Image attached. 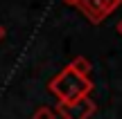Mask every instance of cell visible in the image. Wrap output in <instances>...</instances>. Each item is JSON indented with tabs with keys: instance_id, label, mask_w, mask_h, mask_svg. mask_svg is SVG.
I'll return each instance as SVG.
<instances>
[{
	"instance_id": "cell-1",
	"label": "cell",
	"mask_w": 122,
	"mask_h": 119,
	"mask_svg": "<svg viewBox=\"0 0 122 119\" xmlns=\"http://www.w3.org/2000/svg\"><path fill=\"white\" fill-rule=\"evenodd\" d=\"M48 90L59 99V103H72V101L88 97L93 92V81L86 79V76L75 74L70 67H63L48 83Z\"/></svg>"
},
{
	"instance_id": "cell-2",
	"label": "cell",
	"mask_w": 122,
	"mask_h": 119,
	"mask_svg": "<svg viewBox=\"0 0 122 119\" xmlns=\"http://www.w3.org/2000/svg\"><path fill=\"white\" fill-rule=\"evenodd\" d=\"M120 4H122V0H79L77 7L93 25H100V22L104 20L106 16H111Z\"/></svg>"
},
{
	"instance_id": "cell-3",
	"label": "cell",
	"mask_w": 122,
	"mask_h": 119,
	"mask_svg": "<svg viewBox=\"0 0 122 119\" xmlns=\"http://www.w3.org/2000/svg\"><path fill=\"white\" fill-rule=\"evenodd\" d=\"M95 110H97V106L91 94L77 99L72 103H57V108H54L57 117H61V119H91L95 115Z\"/></svg>"
},
{
	"instance_id": "cell-4",
	"label": "cell",
	"mask_w": 122,
	"mask_h": 119,
	"mask_svg": "<svg viewBox=\"0 0 122 119\" xmlns=\"http://www.w3.org/2000/svg\"><path fill=\"white\" fill-rule=\"evenodd\" d=\"M70 70L75 72V74H79V76H86V79H91V61H88L86 56H75L72 61H70Z\"/></svg>"
},
{
	"instance_id": "cell-5",
	"label": "cell",
	"mask_w": 122,
	"mask_h": 119,
	"mask_svg": "<svg viewBox=\"0 0 122 119\" xmlns=\"http://www.w3.org/2000/svg\"><path fill=\"white\" fill-rule=\"evenodd\" d=\"M32 119H57V112H54L52 108H48V106H41V108L34 110Z\"/></svg>"
},
{
	"instance_id": "cell-6",
	"label": "cell",
	"mask_w": 122,
	"mask_h": 119,
	"mask_svg": "<svg viewBox=\"0 0 122 119\" xmlns=\"http://www.w3.org/2000/svg\"><path fill=\"white\" fill-rule=\"evenodd\" d=\"M5 34H7V31H5V27H2V22H0V40L5 38Z\"/></svg>"
},
{
	"instance_id": "cell-7",
	"label": "cell",
	"mask_w": 122,
	"mask_h": 119,
	"mask_svg": "<svg viewBox=\"0 0 122 119\" xmlns=\"http://www.w3.org/2000/svg\"><path fill=\"white\" fill-rule=\"evenodd\" d=\"M63 2H66V4H77L79 0H63Z\"/></svg>"
},
{
	"instance_id": "cell-8",
	"label": "cell",
	"mask_w": 122,
	"mask_h": 119,
	"mask_svg": "<svg viewBox=\"0 0 122 119\" xmlns=\"http://www.w3.org/2000/svg\"><path fill=\"white\" fill-rule=\"evenodd\" d=\"M118 34H120V36H122V20H120V22H118Z\"/></svg>"
}]
</instances>
